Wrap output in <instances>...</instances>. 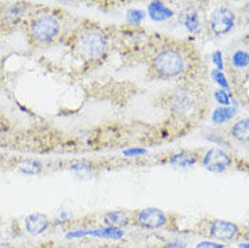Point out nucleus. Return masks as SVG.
Wrapping results in <instances>:
<instances>
[{
	"label": "nucleus",
	"mask_w": 249,
	"mask_h": 248,
	"mask_svg": "<svg viewBox=\"0 0 249 248\" xmlns=\"http://www.w3.org/2000/svg\"><path fill=\"white\" fill-rule=\"evenodd\" d=\"M238 232L240 229L237 224L226 221V220H215L210 224V228H209V235L219 242H229V240L236 239Z\"/></svg>",
	"instance_id": "nucleus-7"
},
{
	"label": "nucleus",
	"mask_w": 249,
	"mask_h": 248,
	"mask_svg": "<svg viewBox=\"0 0 249 248\" xmlns=\"http://www.w3.org/2000/svg\"><path fill=\"white\" fill-rule=\"evenodd\" d=\"M202 163L207 170L214 171V172H221V171H225L231 167V157L228 152H225L224 149L212 148L206 152Z\"/></svg>",
	"instance_id": "nucleus-6"
},
{
	"label": "nucleus",
	"mask_w": 249,
	"mask_h": 248,
	"mask_svg": "<svg viewBox=\"0 0 249 248\" xmlns=\"http://www.w3.org/2000/svg\"><path fill=\"white\" fill-rule=\"evenodd\" d=\"M105 224L107 227H114V228H121L124 225H127L130 223V217L127 213H124V210H112L106 213L103 216Z\"/></svg>",
	"instance_id": "nucleus-13"
},
{
	"label": "nucleus",
	"mask_w": 249,
	"mask_h": 248,
	"mask_svg": "<svg viewBox=\"0 0 249 248\" xmlns=\"http://www.w3.org/2000/svg\"><path fill=\"white\" fill-rule=\"evenodd\" d=\"M248 230H249V221H248Z\"/></svg>",
	"instance_id": "nucleus-28"
},
{
	"label": "nucleus",
	"mask_w": 249,
	"mask_h": 248,
	"mask_svg": "<svg viewBox=\"0 0 249 248\" xmlns=\"http://www.w3.org/2000/svg\"><path fill=\"white\" fill-rule=\"evenodd\" d=\"M20 171L27 175L39 174L42 171V164L37 160H25L20 164Z\"/></svg>",
	"instance_id": "nucleus-17"
},
{
	"label": "nucleus",
	"mask_w": 249,
	"mask_h": 248,
	"mask_svg": "<svg viewBox=\"0 0 249 248\" xmlns=\"http://www.w3.org/2000/svg\"><path fill=\"white\" fill-rule=\"evenodd\" d=\"M161 248H186V244L181 240H171L165 243Z\"/></svg>",
	"instance_id": "nucleus-24"
},
{
	"label": "nucleus",
	"mask_w": 249,
	"mask_h": 248,
	"mask_svg": "<svg viewBox=\"0 0 249 248\" xmlns=\"http://www.w3.org/2000/svg\"><path fill=\"white\" fill-rule=\"evenodd\" d=\"M143 18H145V13L141 10H130L126 15V19L130 25H138Z\"/></svg>",
	"instance_id": "nucleus-19"
},
{
	"label": "nucleus",
	"mask_w": 249,
	"mask_h": 248,
	"mask_svg": "<svg viewBox=\"0 0 249 248\" xmlns=\"http://www.w3.org/2000/svg\"><path fill=\"white\" fill-rule=\"evenodd\" d=\"M196 161H198V156H196V153L190 152V151H181L179 153H175V155H172L169 157V163H171L172 166H175V167H193Z\"/></svg>",
	"instance_id": "nucleus-12"
},
{
	"label": "nucleus",
	"mask_w": 249,
	"mask_h": 248,
	"mask_svg": "<svg viewBox=\"0 0 249 248\" xmlns=\"http://www.w3.org/2000/svg\"><path fill=\"white\" fill-rule=\"evenodd\" d=\"M183 25L186 26V29L190 33H195V31H198L199 29V17H198V14L194 13H187L184 17H183Z\"/></svg>",
	"instance_id": "nucleus-16"
},
{
	"label": "nucleus",
	"mask_w": 249,
	"mask_h": 248,
	"mask_svg": "<svg viewBox=\"0 0 249 248\" xmlns=\"http://www.w3.org/2000/svg\"><path fill=\"white\" fill-rule=\"evenodd\" d=\"M194 103H195V98L194 94L190 90L186 88H179L176 90L172 96H171V109L175 113H187L193 109Z\"/></svg>",
	"instance_id": "nucleus-8"
},
{
	"label": "nucleus",
	"mask_w": 249,
	"mask_h": 248,
	"mask_svg": "<svg viewBox=\"0 0 249 248\" xmlns=\"http://www.w3.org/2000/svg\"><path fill=\"white\" fill-rule=\"evenodd\" d=\"M134 223L143 229H160L168 223L167 214L157 208H145L134 214Z\"/></svg>",
	"instance_id": "nucleus-4"
},
{
	"label": "nucleus",
	"mask_w": 249,
	"mask_h": 248,
	"mask_svg": "<svg viewBox=\"0 0 249 248\" xmlns=\"http://www.w3.org/2000/svg\"><path fill=\"white\" fill-rule=\"evenodd\" d=\"M248 39H249V36H248Z\"/></svg>",
	"instance_id": "nucleus-29"
},
{
	"label": "nucleus",
	"mask_w": 249,
	"mask_h": 248,
	"mask_svg": "<svg viewBox=\"0 0 249 248\" xmlns=\"http://www.w3.org/2000/svg\"><path fill=\"white\" fill-rule=\"evenodd\" d=\"M214 96H215V100H217L219 105H222V107H228L231 105V94H228L226 90H217L214 93Z\"/></svg>",
	"instance_id": "nucleus-20"
},
{
	"label": "nucleus",
	"mask_w": 249,
	"mask_h": 248,
	"mask_svg": "<svg viewBox=\"0 0 249 248\" xmlns=\"http://www.w3.org/2000/svg\"><path fill=\"white\" fill-rule=\"evenodd\" d=\"M108 49V38L99 29H87L81 31L76 39V50L83 60L96 61L106 55Z\"/></svg>",
	"instance_id": "nucleus-2"
},
{
	"label": "nucleus",
	"mask_w": 249,
	"mask_h": 248,
	"mask_svg": "<svg viewBox=\"0 0 249 248\" xmlns=\"http://www.w3.org/2000/svg\"><path fill=\"white\" fill-rule=\"evenodd\" d=\"M146 151L145 149H140V148H131L127 149V151H124V156H137V155H143Z\"/></svg>",
	"instance_id": "nucleus-25"
},
{
	"label": "nucleus",
	"mask_w": 249,
	"mask_h": 248,
	"mask_svg": "<svg viewBox=\"0 0 249 248\" xmlns=\"http://www.w3.org/2000/svg\"><path fill=\"white\" fill-rule=\"evenodd\" d=\"M213 62L217 65V69L218 71H221L222 72V69H224V61H222V53L217 50V52H214L213 53Z\"/></svg>",
	"instance_id": "nucleus-23"
},
{
	"label": "nucleus",
	"mask_w": 249,
	"mask_h": 248,
	"mask_svg": "<svg viewBox=\"0 0 249 248\" xmlns=\"http://www.w3.org/2000/svg\"><path fill=\"white\" fill-rule=\"evenodd\" d=\"M195 248H225V246L224 244H221V243L212 242V240H205V242L198 243Z\"/></svg>",
	"instance_id": "nucleus-22"
},
{
	"label": "nucleus",
	"mask_w": 249,
	"mask_h": 248,
	"mask_svg": "<svg viewBox=\"0 0 249 248\" xmlns=\"http://www.w3.org/2000/svg\"><path fill=\"white\" fill-rule=\"evenodd\" d=\"M49 218L46 217L42 213H33L30 216H27L25 220L26 230L30 235H41L45 230L49 228Z\"/></svg>",
	"instance_id": "nucleus-9"
},
{
	"label": "nucleus",
	"mask_w": 249,
	"mask_h": 248,
	"mask_svg": "<svg viewBox=\"0 0 249 248\" xmlns=\"http://www.w3.org/2000/svg\"><path fill=\"white\" fill-rule=\"evenodd\" d=\"M231 134L241 143H249V118L241 119L233 125Z\"/></svg>",
	"instance_id": "nucleus-14"
},
{
	"label": "nucleus",
	"mask_w": 249,
	"mask_h": 248,
	"mask_svg": "<svg viewBox=\"0 0 249 248\" xmlns=\"http://www.w3.org/2000/svg\"><path fill=\"white\" fill-rule=\"evenodd\" d=\"M61 30V23L57 17L52 14H42L31 19L29 34L36 44H48L56 39Z\"/></svg>",
	"instance_id": "nucleus-3"
},
{
	"label": "nucleus",
	"mask_w": 249,
	"mask_h": 248,
	"mask_svg": "<svg viewBox=\"0 0 249 248\" xmlns=\"http://www.w3.org/2000/svg\"><path fill=\"white\" fill-rule=\"evenodd\" d=\"M98 236V237H106V239H121L124 236V230L121 228H114V227H106V228H100V229H91V230H76L71 232L67 235V237H80V236Z\"/></svg>",
	"instance_id": "nucleus-10"
},
{
	"label": "nucleus",
	"mask_w": 249,
	"mask_h": 248,
	"mask_svg": "<svg viewBox=\"0 0 249 248\" xmlns=\"http://www.w3.org/2000/svg\"><path fill=\"white\" fill-rule=\"evenodd\" d=\"M243 14H244V17L247 18V20H248V22H249V1H248V3H247V4H245V6H244Z\"/></svg>",
	"instance_id": "nucleus-26"
},
{
	"label": "nucleus",
	"mask_w": 249,
	"mask_h": 248,
	"mask_svg": "<svg viewBox=\"0 0 249 248\" xmlns=\"http://www.w3.org/2000/svg\"><path fill=\"white\" fill-rule=\"evenodd\" d=\"M148 14L153 20L161 22V20L171 18L174 15V11L169 7L165 6L162 1H152L148 6Z\"/></svg>",
	"instance_id": "nucleus-11"
},
{
	"label": "nucleus",
	"mask_w": 249,
	"mask_h": 248,
	"mask_svg": "<svg viewBox=\"0 0 249 248\" xmlns=\"http://www.w3.org/2000/svg\"><path fill=\"white\" fill-rule=\"evenodd\" d=\"M186 58L176 48H162L152 58L150 71L160 79H174L184 72Z\"/></svg>",
	"instance_id": "nucleus-1"
},
{
	"label": "nucleus",
	"mask_w": 249,
	"mask_h": 248,
	"mask_svg": "<svg viewBox=\"0 0 249 248\" xmlns=\"http://www.w3.org/2000/svg\"><path fill=\"white\" fill-rule=\"evenodd\" d=\"M231 62L237 68H245L249 65V53L244 50H237L231 57Z\"/></svg>",
	"instance_id": "nucleus-18"
},
{
	"label": "nucleus",
	"mask_w": 249,
	"mask_h": 248,
	"mask_svg": "<svg viewBox=\"0 0 249 248\" xmlns=\"http://www.w3.org/2000/svg\"><path fill=\"white\" fill-rule=\"evenodd\" d=\"M236 15L228 7H218L210 18V29L215 36H224L234 27Z\"/></svg>",
	"instance_id": "nucleus-5"
},
{
	"label": "nucleus",
	"mask_w": 249,
	"mask_h": 248,
	"mask_svg": "<svg viewBox=\"0 0 249 248\" xmlns=\"http://www.w3.org/2000/svg\"><path fill=\"white\" fill-rule=\"evenodd\" d=\"M236 115V109L233 107H218L217 110H214L212 115V119L214 124H224L226 121H229L231 118H233Z\"/></svg>",
	"instance_id": "nucleus-15"
},
{
	"label": "nucleus",
	"mask_w": 249,
	"mask_h": 248,
	"mask_svg": "<svg viewBox=\"0 0 249 248\" xmlns=\"http://www.w3.org/2000/svg\"><path fill=\"white\" fill-rule=\"evenodd\" d=\"M240 248H249V243H241Z\"/></svg>",
	"instance_id": "nucleus-27"
},
{
	"label": "nucleus",
	"mask_w": 249,
	"mask_h": 248,
	"mask_svg": "<svg viewBox=\"0 0 249 248\" xmlns=\"http://www.w3.org/2000/svg\"><path fill=\"white\" fill-rule=\"evenodd\" d=\"M212 76H213V79L215 80V83L221 86V88H222V90H228V88H229L228 80H226L225 75L222 74L221 71H218V69H213Z\"/></svg>",
	"instance_id": "nucleus-21"
}]
</instances>
